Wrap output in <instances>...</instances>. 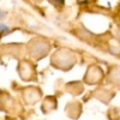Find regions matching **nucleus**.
<instances>
[{"mask_svg":"<svg viewBox=\"0 0 120 120\" xmlns=\"http://www.w3.org/2000/svg\"><path fill=\"white\" fill-rule=\"evenodd\" d=\"M7 30H8V26H7V25H5V24H3V23H0V34H1V33L5 34V31H7Z\"/></svg>","mask_w":120,"mask_h":120,"instance_id":"nucleus-1","label":"nucleus"},{"mask_svg":"<svg viewBox=\"0 0 120 120\" xmlns=\"http://www.w3.org/2000/svg\"><path fill=\"white\" fill-rule=\"evenodd\" d=\"M6 16H7V12L4 11V10H0V21H1V19H4Z\"/></svg>","mask_w":120,"mask_h":120,"instance_id":"nucleus-2","label":"nucleus"}]
</instances>
